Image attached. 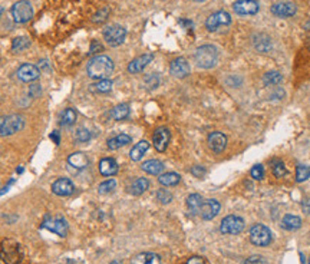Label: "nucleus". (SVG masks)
Listing matches in <instances>:
<instances>
[{
    "instance_id": "1",
    "label": "nucleus",
    "mask_w": 310,
    "mask_h": 264,
    "mask_svg": "<svg viewBox=\"0 0 310 264\" xmlns=\"http://www.w3.org/2000/svg\"><path fill=\"white\" fill-rule=\"evenodd\" d=\"M86 71H88V75L92 79H108L112 75L114 62L106 55H98V56H95L89 60Z\"/></svg>"
},
{
    "instance_id": "2",
    "label": "nucleus",
    "mask_w": 310,
    "mask_h": 264,
    "mask_svg": "<svg viewBox=\"0 0 310 264\" xmlns=\"http://www.w3.org/2000/svg\"><path fill=\"white\" fill-rule=\"evenodd\" d=\"M0 257L6 264L20 263L23 257L20 243H18L13 238H4L0 245Z\"/></svg>"
},
{
    "instance_id": "3",
    "label": "nucleus",
    "mask_w": 310,
    "mask_h": 264,
    "mask_svg": "<svg viewBox=\"0 0 310 264\" xmlns=\"http://www.w3.org/2000/svg\"><path fill=\"white\" fill-rule=\"evenodd\" d=\"M194 59H195V62L200 68L211 69L218 62V51L213 45H203L195 51Z\"/></svg>"
},
{
    "instance_id": "4",
    "label": "nucleus",
    "mask_w": 310,
    "mask_h": 264,
    "mask_svg": "<svg viewBox=\"0 0 310 264\" xmlns=\"http://www.w3.org/2000/svg\"><path fill=\"white\" fill-rule=\"evenodd\" d=\"M25 127V118L22 115L13 113L0 118V136H9L22 131Z\"/></svg>"
},
{
    "instance_id": "5",
    "label": "nucleus",
    "mask_w": 310,
    "mask_h": 264,
    "mask_svg": "<svg viewBox=\"0 0 310 264\" xmlns=\"http://www.w3.org/2000/svg\"><path fill=\"white\" fill-rule=\"evenodd\" d=\"M12 18L16 23H26L33 18V7L32 3L27 0L16 1L12 6Z\"/></svg>"
},
{
    "instance_id": "6",
    "label": "nucleus",
    "mask_w": 310,
    "mask_h": 264,
    "mask_svg": "<svg viewBox=\"0 0 310 264\" xmlns=\"http://www.w3.org/2000/svg\"><path fill=\"white\" fill-rule=\"evenodd\" d=\"M271 231L269 230V227L263 226V224H254L250 228V241L258 245V247H266L271 243Z\"/></svg>"
},
{
    "instance_id": "7",
    "label": "nucleus",
    "mask_w": 310,
    "mask_h": 264,
    "mask_svg": "<svg viewBox=\"0 0 310 264\" xmlns=\"http://www.w3.org/2000/svg\"><path fill=\"white\" fill-rule=\"evenodd\" d=\"M127 38V30L119 25H111L105 27L103 30V39L109 46H119L124 43Z\"/></svg>"
},
{
    "instance_id": "8",
    "label": "nucleus",
    "mask_w": 310,
    "mask_h": 264,
    "mask_svg": "<svg viewBox=\"0 0 310 264\" xmlns=\"http://www.w3.org/2000/svg\"><path fill=\"white\" fill-rule=\"evenodd\" d=\"M246 224L244 220L238 215H227L223 218L221 224H220V231L223 234H240L244 230Z\"/></svg>"
},
{
    "instance_id": "9",
    "label": "nucleus",
    "mask_w": 310,
    "mask_h": 264,
    "mask_svg": "<svg viewBox=\"0 0 310 264\" xmlns=\"http://www.w3.org/2000/svg\"><path fill=\"white\" fill-rule=\"evenodd\" d=\"M230 25H232V18L224 10H220V12H215V13L210 15L208 19L206 20L207 30H210V32H215V30H218L221 27H227Z\"/></svg>"
},
{
    "instance_id": "10",
    "label": "nucleus",
    "mask_w": 310,
    "mask_h": 264,
    "mask_svg": "<svg viewBox=\"0 0 310 264\" xmlns=\"http://www.w3.org/2000/svg\"><path fill=\"white\" fill-rule=\"evenodd\" d=\"M42 226L60 237H66V234H68V223H66V220L60 218V217H58V218L46 217Z\"/></svg>"
},
{
    "instance_id": "11",
    "label": "nucleus",
    "mask_w": 310,
    "mask_h": 264,
    "mask_svg": "<svg viewBox=\"0 0 310 264\" xmlns=\"http://www.w3.org/2000/svg\"><path fill=\"white\" fill-rule=\"evenodd\" d=\"M232 10L240 16H252L258 12V3L256 0H237L232 4Z\"/></svg>"
},
{
    "instance_id": "12",
    "label": "nucleus",
    "mask_w": 310,
    "mask_h": 264,
    "mask_svg": "<svg viewBox=\"0 0 310 264\" xmlns=\"http://www.w3.org/2000/svg\"><path fill=\"white\" fill-rule=\"evenodd\" d=\"M170 139H171V133L168 131V128H165V127L156 128L154 132V136H153L155 150L158 152H164L167 150L168 144H170Z\"/></svg>"
},
{
    "instance_id": "13",
    "label": "nucleus",
    "mask_w": 310,
    "mask_h": 264,
    "mask_svg": "<svg viewBox=\"0 0 310 264\" xmlns=\"http://www.w3.org/2000/svg\"><path fill=\"white\" fill-rule=\"evenodd\" d=\"M207 142H208V147H210V150H211L213 152L220 154V152H223V151L226 150V147H227V136H226L223 132H211V133L208 135Z\"/></svg>"
},
{
    "instance_id": "14",
    "label": "nucleus",
    "mask_w": 310,
    "mask_h": 264,
    "mask_svg": "<svg viewBox=\"0 0 310 264\" xmlns=\"http://www.w3.org/2000/svg\"><path fill=\"white\" fill-rule=\"evenodd\" d=\"M154 59V55L153 53H145V55H141L138 57H135L131 63L128 65V72L131 74H139L142 72Z\"/></svg>"
},
{
    "instance_id": "15",
    "label": "nucleus",
    "mask_w": 310,
    "mask_h": 264,
    "mask_svg": "<svg viewBox=\"0 0 310 264\" xmlns=\"http://www.w3.org/2000/svg\"><path fill=\"white\" fill-rule=\"evenodd\" d=\"M52 191H53L56 195L68 197V195L74 194L75 185L72 184V181L68 180V178H59V180H56V181L52 184Z\"/></svg>"
},
{
    "instance_id": "16",
    "label": "nucleus",
    "mask_w": 310,
    "mask_h": 264,
    "mask_svg": "<svg viewBox=\"0 0 310 264\" xmlns=\"http://www.w3.org/2000/svg\"><path fill=\"white\" fill-rule=\"evenodd\" d=\"M296 12H297V7L289 1L276 3L271 6V13L277 18H290V16H294Z\"/></svg>"
},
{
    "instance_id": "17",
    "label": "nucleus",
    "mask_w": 310,
    "mask_h": 264,
    "mask_svg": "<svg viewBox=\"0 0 310 264\" xmlns=\"http://www.w3.org/2000/svg\"><path fill=\"white\" fill-rule=\"evenodd\" d=\"M170 71L175 78H185L190 75V63L184 57H177L171 62Z\"/></svg>"
},
{
    "instance_id": "18",
    "label": "nucleus",
    "mask_w": 310,
    "mask_h": 264,
    "mask_svg": "<svg viewBox=\"0 0 310 264\" xmlns=\"http://www.w3.org/2000/svg\"><path fill=\"white\" fill-rule=\"evenodd\" d=\"M39 75H40L39 69L30 63H25L18 69V78L22 82H33L39 78Z\"/></svg>"
},
{
    "instance_id": "19",
    "label": "nucleus",
    "mask_w": 310,
    "mask_h": 264,
    "mask_svg": "<svg viewBox=\"0 0 310 264\" xmlns=\"http://www.w3.org/2000/svg\"><path fill=\"white\" fill-rule=\"evenodd\" d=\"M221 210V206L217 200H207L203 203L201 210H200V215L203 220H213Z\"/></svg>"
},
{
    "instance_id": "20",
    "label": "nucleus",
    "mask_w": 310,
    "mask_h": 264,
    "mask_svg": "<svg viewBox=\"0 0 310 264\" xmlns=\"http://www.w3.org/2000/svg\"><path fill=\"white\" fill-rule=\"evenodd\" d=\"M99 172L105 177H112L118 172V164L114 158H103L99 162Z\"/></svg>"
},
{
    "instance_id": "21",
    "label": "nucleus",
    "mask_w": 310,
    "mask_h": 264,
    "mask_svg": "<svg viewBox=\"0 0 310 264\" xmlns=\"http://www.w3.org/2000/svg\"><path fill=\"white\" fill-rule=\"evenodd\" d=\"M131 264H161V259L154 253H139L131 260Z\"/></svg>"
},
{
    "instance_id": "22",
    "label": "nucleus",
    "mask_w": 310,
    "mask_h": 264,
    "mask_svg": "<svg viewBox=\"0 0 310 264\" xmlns=\"http://www.w3.org/2000/svg\"><path fill=\"white\" fill-rule=\"evenodd\" d=\"M68 164L71 167L77 168V170H83V168L88 167L89 159H88V157L83 152H74V154H71L68 157Z\"/></svg>"
},
{
    "instance_id": "23",
    "label": "nucleus",
    "mask_w": 310,
    "mask_h": 264,
    "mask_svg": "<svg viewBox=\"0 0 310 264\" xmlns=\"http://www.w3.org/2000/svg\"><path fill=\"white\" fill-rule=\"evenodd\" d=\"M282 227H283L284 230H287V231L299 230L302 227V220L297 215L287 214V215H284L283 220H282Z\"/></svg>"
},
{
    "instance_id": "24",
    "label": "nucleus",
    "mask_w": 310,
    "mask_h": 264,
    "mask_svg": "<svg viewBox=\"0 0 310 264\" xmlns=\"http://www.w3.org/2000/svg\"><path fill=\"white\" fill-rule=\"evenodd\" d=\"M129 142H131V136L129 135H127V133H119V135L108 139V148L112 150V151H115V150H119V148L125 147Z\"/></svg>"
},
{
    "instance_id": "25",
    "label": "nucleus",
    "mask_w": 310,
    "mask_h": 264,
    "mask_svg": "<svg viewBox=\"0 0 310 264\" xmlns=\"http://www.w3.org/2000/svg\"><path fill=\"white\" fill-rule=\"evenodd\" d=\"M141 170L145 171L147 174H151V175H158L162 170H164V164L158 159H150V161H145L142 165H141Z\"/></svg>"
},
{
    "instance_id": "26",
    "label": "nucleus",
    "mask_w": 310,
    "mask_h": 264,
    "mask_svg": "<svg viewBox=\"0 0 310 264\" xmlns=\"http://www.w3.org/2000/svg\"><path fill=\"white\" fill-rule=\"evenodd\" d=\"M148 148H150V142H148V141H139V142L131 150L129 157H131L132 161H139V159L145 155V152L148 151Z\"/></svg>"
},
{
    "instance_id": "27",
    "label": "nucleus",
    "mask_w": 310,
    "mask_h": 264,
    "mask_svg": "<svg viewBox=\"0 0 310 264\" xmlns=\"http://www.w3.org/2000/svg\"><path fill=\"white\" fill-rule=\"evenodd\" d=\"M203 197L200 194H191L187 198V208L191 214H198L203 206Z\"/></svg>"
},
{
    "instance_id": "28",
    "label": "nucleus",
    "mask_w": 310,
    "mask_h": 264,
    "mask_svg": "<svg viewBox=\"0 0 310 264\" xmlns=\"http://www.w3.org/2000/svg\"><path fill=\"white\" fill-rule=\"evenodd\" d=\"M150 188V181L147 180V178H136L131 187H129V192L132 194V195H141V194H144L147 189Z\"/></svg>"
},
{
    "instance_id": "29",
    "label": "nucleus",
    "mask_w": 310,
    "mask_h": 264,
    "mask_svg": "<svg viewBox=\"0 0 310 264\" xmlns=\"http://www.w3.org/2000/svg\"><path fill=\"white\" fill-rule=\"evenodd\" d=\"M77 112L72 108H66L62 113H60V125L63 127H72L77 122Z\"/></svg>"
},
{
    "instance_id": "30",
    "label": "nucleus",
    "mask_w": 310,
    "mask_h": 264,
    "mask_svg": "<svg viewBox=\"0 0 310 264\" xmlns=\"http://www.w3.org/2000/svg\"><path fill=\"white\" fill-rule=\"evenodd\" d=\"M254 48L257 49L258 52L264 53L269 52L271 49V42H270V38L266 36V35H257L254 38Z\"/></svg>"
},
{
    "instance_id": "31",
    "label": "nucleus",
    "mask_w": 310,
    "mask_h": 264,
    "mask_svg": "<svg viewBox=\"0 0 310 264\" xmlns=\"http://www.w3.org/2000/svg\"><path fill=\"white\" fill-rule=\"evenodd\" d=\"M129 115V106L127 104H121L116 105L112 111H111V118L115 121H122Z\"/></svg>"
},
{
    "instance_id": "32",
    "label": "nucleus",
    "mask_w": 310,
    "mask_h": 264,
    "mask_svg": "<svg viewBox=\"0 0 310 264\" xmlns=\"http://www.w3.org/2000/svg\"><path fill=\"white\" fill-rule=\"evenodd\" d=\"M181 177L178 174H175V172H167V174H162L159 178H158V181H159V184L165 185V187H173V185H177L180 183Z\"/></svg>"
},
{
    "instance_id": "33",
    "label": "nucleus",
    "mask_w": 310,
    "mask_h": 264,
    "mask_svg": "<svg viewBox=\"0 0 310 264\" xmlns=\"http://www.w3.org/2000/svg\"><path fill=\"white\" fill-rule=\"evenodd\" d=\"M282 79H283V76H282V74L277 72V71H270V72H267V74L263 76V82H264V85H267V86L279 85V83L282 82Z\"/></svg>"
},
{
    "instance_id": "34",
    "label": "nucleus",
    "mask_w": 310,
    "mask_h": 264,
    "mask_svg": "<svg viewBox=\"0 0 310 264\" xmlns=\"http://www.w3.org/2000/svg\"><path fill=\"white\" fill-rule=\"evenodd\" d=\"M30 46V40L29 38L26 36H19V38H15L13 42H12V51L13 52H22Z\"/></svg>"
},
{
    "instance_id": "35",
    "label": "nucleus",
    "mask_w": 310,
    "mask_h": 264,
    "mask_svg": "<svg viewBox=\"0 0 310 264\" xmlns=\"http://www.w3.org/2000/svg\"><path fill=\"white\" fill-rule=\"evenodd\" d=\"M310 177V167L308 165H297L296 168V180L297 183H303Z\"/></svg>"
},
{
    "instance_id": "36",
    "label": "nucleus",
    "mask_w": 310,
    "mask_h": 264,
    "mask_svg": "<svg viewBox=\"0 0 310 264\" xmlns=\"http://www.w3.org/2000/svg\"><path fill=\"white\" fill-rule=\"evenodd\" d=\"M92 89L97 91V92H101V94H105V92H109L112 89V82L109 79H101L98 80L97 83L92 85Z\"/></svg>"
},
{
    "instance_id": "37",
    "label": "nucleus",
    "mask_w": 310,
    "mask_h": 264,
    "mask_svg": "<svg viewBox=\"0 0 310 264\" xmlns=\"http://www.w3.org/2000/svg\"><path fill=\"white\" fill-rule=\"evenodd\" d=\"M273 174H274V177H277V178H282L284 175H287V170H286V167H284L283 161L276 159V161L273 162Z\"/></svg>"
},
{
    "instance_id": "38",
    "label": "nucleus",
    "mask_w": 310,
    "mask_h": 264,
    "mask_svg": "<svg viewBox=\"0 0 310 264\" xmlns=\"http://www.w3.org/2000/svg\"><path fill=\"white\" fill-rule=\"evenodd\" d=\"M115 187H116V181L115 180H108V181H103L102 184H99L98 187V192L99 194H109V192H112L114 189H115Z\"/></svg>"
},
{
    "instance_id": "39",
    "label": "nucleus",
    "mask_w": 310,
    "mask_h": 264,
    "mask_svg": "<svg viewBox=\"0 0 310 264\" xmlns=\"http://www.w3.org/2000/svg\"><path fill=\"white\" fill-rule=\"evenodd\" d=\"M156 200L162 204H170L173 201V194L167 189H159L156 192Z\"/></svg>"
},
{
    "instance_id": "40",
    "label": "nucleus",
    "mask_w": 310,
    "mask_h": 264,
    "mask_svg": "<svg viewBox=\"0 0 310 264\" xmlns=\"http://www.w3.org/2000/svg\"><path fill=\"white\" fill-rule=\"evenodd\" d=\"M108 15H109V9H108V7H102L98 13H95V15H94L92 22H94V23H101V22H103V20H106Z\"/></svg>"
},
{
    "instance_id": "41",
    "label": "nucleus",
    "mask_w": 310,
    "mask_h": 264,
    "mask_svg": "<svg viewBox=\"0 0 310 264\" xmlns=\"http://www.w3.org/2000/svg\"><path fill=\"white\" fill-rule=\"evenodd\" d=\"M75 136H77L78 142H88L91 139V132L88 131L86 128H79Z\"/></svg>"
},
{
    "instance_id": "42",
    "label": "nucleus",
    "mask_w": 310,
    "mask_h": 264,
    "mask_svg": "<svg viewBox=\"0 0 310 264\" xmlns=\"http://www.w3.org/2000/svg\"><path fill=\"white\" fill-rule=\"evenodd\" d=\"M252 177L254 178V180H257V181H261L263 178H264V168L258 164V165H254L253 168H252Z\"/></svg>"
},
{
    "instance_id": "43",
    "label": "nucleus",
    "mask_w": 310,
    "mask_h": 264,
    "mask_svg": "<svg viewBox=\"0 0 310 264\" xmlns=\"http://www.w3.org/2000/svg\"><path fill=\"white\" fill-rule=\"evenodd\" d=\"M145 85H147L150 89H154V88H156V86L159 85V76L155 75V74L147 76V78H145Z\"/></svg>"
},
{
    "instance_id": "44",
    "label": "nucleus",
    "mask_w": 310,
    "mask_h": 264,
    "mask_svg": "<svg viewBox=\"0 0 310 264\" xmlns=\"http://www.w3.org/2000/svg\"><path fill=\"white\" fill-rule=\"evenodd\" d=\"M244 264H269L261 256H252V257H249Z\"/></svg>"
},
{
    "instance_id": "45",
    "label": "nucleus",
    "mask_w": 310,
    "mask_h": 264,
    "mask_svg": "<svg viewBox=\"0 0 310 264\" xmlns=\"http://www.w3.org/2000/svg\"><path fill=\"white\" fill-rule=\"evenodd\" d=\"M191 174L195 175L197 178H201V177L206 175V168H204V167H200V165H195V167H193Z\"/></svg>"
},
{
    "instance_id": "46",
    "label": "nucleus",
    "mask_w": 310,
    "mask_h": 264,
    "mask_svg": "<svg viewBox=\"0 0 310 264\" xmlns=\"http://www.w3.org/2000/svg\"><path fill=\"white\" fill-rule=\"evenodd\" d=\"M185 264H206V262L201 257H191Z\"/></svg>"
},
{
    "instance_id": "47",
    "label": "nucleus",
    "mask_w": 310,
    "mask_h": 264,
    "mask_svg": "<svg viewBox=\"0 0 310 264\" xmlns=\"http://www.w3.org/2000/svg\"><path fill=\"white\" fill-rule=\"evenodd\" d=\"M102 49H103L102 45H99L98 42H94V43H92V48H91V53H95L97 51H99V52H101Z\"/></svg>"
},
{
    "instance_id": "48",
    "label": "nucleus",
    "mask_w": 310,
    "mask_h": 264,
    "mask_svg": "<svg viewBox=\"0 0 310 264\" xmlns=\"http://www.w3.org/2000/svg\"><path fill=\"white\" fill-rule=\"evenodd\" d=\"M51 138H52V139H53V141H55V144H59V142H60V139H59V133H58V132H56V131H55V132H53V133H52Z\"/></svg>"
},
{
    "instance_id": "49",
    "label": "nucleus",
    "mask_w": 310,
    "mask_h": 264,
    "mask_svg": "<svg viewBox=\"0 0 310 264\" xmlns=\"http://www.w3.org/2000/svg\"><path fill=\"white\" fill-rule=\"evenodd\" d=\"M111 264H122V263H121L119 260H114V262H112V263H111Z\"/></svg>"
},
{
    "instance_id": "50",
    "label": "nucleus",
    "mask_w": 310,
    "mask_h": 264,
    "mask_svg": "<svg viewBox=\"0 0 310 264\" xmlns=\"http://www.w3.org/2000/svg\"><path fill=\"white\" fill-rule=\"evenodd\" d=\"M1 13H3V7L0 6V16H1Z\"/></svg>"
},
{
    "instance_id": "51",
    "label": "nucleus",
    "mask_w": 310,
    "mask_h": 264,
    "mask_svg": "<svg viewBox=\"0 0 310 264\" xmlns=\"http://www.w3.org/2000/svg\"><path fill=\"white\" fill-rule=\"evenodd\" d=\"M193 1H206V0H193Z\"/></svg>"
},
{
    "instance_id": "52",
    "label": "nucleus",
    "mask_w": 310,
    "mask_h": 264,
    "mask_svg": "<svg viewBox=\"0 0 310 264\" xmlns=\"http://www.w3.org/2000/svg\"><path fill=\"white\" fill-rule=\"evenodd\" d=\"M309 49H310V43H309Z\"/></svg>"
},
{
    "instance_id": "53",
    "label": "nucleus",
    "mask_w": 310,
    "mask_h": 264,
    "mask_svg": "<svg viewBox=\"0 0 310 264\" xmlns=\"http://www.w3.org/2000/svg\"><path fill=\"white\" fill-rule=\"evenodd\" d=\"M309 264H310V262H309Z\"/></svg>"
}]
</instances>
